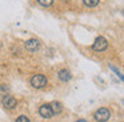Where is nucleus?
<instances>
[{"instance_id": "obj_13", "label": "nucleus", "mask_w": 124, "mask_h": 122, "mask_svg": "<svg viewBox=\"0 0 124 122\" xmlns=\"http://www.w3.org/2000/svg\"><path fill=\"white\" fill-rule=\"evenodd\" d=\"M3 92H8V88H7L6 85H3V86H0V93H3Z\"/></svg>"}, {"instance_id": "obj_4", "label": "nucleus", "mask_w": 124, "mask_h": 122, "mask_svg": "<svg viewBox=\"0 0 124 122\" xmlns=\"http://www.w3.org/2000/svg\"><path fill=\"white\" fill-rule=\"evenodd\" d=\"M1 103H3L4 108H7V109H9V110H12V109L16 108L17 101L15 100L14 95H11L9 93H7V94H4L3 98H1Z\"/></svg>"}, {"instance_id": "obj_11", "label": "nucleus", "mask_w": 124, "mask_h": 122, "mask_svg": "<svg viewBox=\"0 0 124 122\" xmlns=\"http://www.w3.org/2000/svg\"><path fill=\"white\" fill-rule=\"evenodd\" d=\"M15 122H30V119H28L27 115H19Z\"/></svg>"}, {"instance_id": "obj_14", "label": "nucleus", "mask_w": 124, "mask_h": 122, "mask_svg": "<svg viewBox=\"0 0 124 122\" xmlns=\"http://www.w3.org/2000/svg\"><path fill=\"white\" fill-rule=\"evenodd\" d=\"M76 122H88V121H85V119H78Z\"/></svg>"}, {"instance_id": "obj_8", "label": "nucleus", "mask_w": 124, "mask_h": 122, "mask_svg": "<svg viewBox=\"0 0 124 122\" xmlns=\"http://www.w3.org/2000/svg\"><path fill=\"white\" fill-rule=\"evenodd\" d=\"M49 105H51V108H52V111H54V114H60V113L63 111V106H62V103L57 102V101H55V102L49 103Z\"/></svg>"}, {"instance_id": "obj_5", "label": "nucleus", "mask_w": 124, "mask_h": 122, "mask_svg": "<svg viewBox=\"0 0 124 122\" xmlns=\"http://www.w3.org/2000/svg\"><path fill=\"white\" fill-rule=\"evenodd\" d=\"M39 114H40L43 118H51L54 115V111H52V108L49 103H44L39 108Z\"/></svg>"}, {"instance_id": "obj_9", "label": "nucleus", "mask_w": 124, "mask_h": 122, "mask_svg": "<svg viewBox=\"0 0 124 122\" xmlns=\"http://www.w3.org/2000/svg\"><path fill=\"white\" fill-rule=\"evenodd\" d=\"M38 1L39 5H41V7H51L52 4H54V0H36Z\"/></svg>"}, {"instance_id": "obj_6", "label": "nucleus", "mask_w": 124, "mask_h": 122, "mask_svg": "<svg viewBox=\"0 0 124 122\" xmlns=\"http://www.w3.org/2000/svg\"><path fill=\"white\" fill-rule=\"evenodd\" d=\"M24 47L28 52H36V50L40 48V42L36 39H31V40H28V41H25Z\"/></svg>"}, {"instance_id": "obj_10", "label": "nucleus", "mask_w": 124, "mask_h": 122, "mask_svg": "<svg viewBox=\"0 0 124 122\" xmlns=\"http://www.w3.org/2000/svg\"><path fill=\"white\" fill-rule=\"evenodd\" d=\"M84 5H87V7H96L97 4H99V0H83Z\"/></svg>"}, {"instance_id": "obj_3", "label": "nucleus", "mask_w": 124, "mask_h": 122, "mask_svg": "<svg viewBox=\"0 0 124 122\" xmlns=\"http://www.w3.org/2000/svg\"><path fill=\"white\" fill-rule=\"evenodd\" d=\"M108 48V41L105 37L103 36H99L96 40H95L93 45H92V49L95 50V52H103V50H105Z\"/></svg>"}, {"instance_id": "obj_15", "label": "nucleus", "mask_w": 124, "mask_h": 122, "mask_svg": "<svg viewBox=\"0 0 124 122\" xmlns=\"http://www.w3.org/2000/svg\"><path fill=\"white\" fill-rule=\"evenodd\" d=\"M123 15H124V9H123Z\"/></svg>"}, {"instance_id": "obj_12", "label": "nucleus", "mask_w": 124, "mask_h": 122, "mask_svg": "<svg viewBox=\"0 0 124 122\" xmlns=\"http://www.w3.org/2000/svg\"><path fill=\"white\" fill-rule=\"evenodd\" d=\"M109 68H111V69H112V70H113V72H116V74H117V76H119V77H120V78H121V80H123V81H124V76H123V74H121V73H120V72H119V70H117V69H116V68H115V66H112V65H109Z\"/></svg>"}, {"instance_id": "obj_2", "label": "nucleus", "mask_w": 124, "mask_h": 122, "mask_svg": "<svg viewBox=\"0 0 124 122\" xmlns=\"http://www.w3.org/2000/svg\"><path fill=\"white\" fill-rule=\"evenodd\" d=\"M93 117L97 122H107L108 119L111 118V111L108 110L107 108H100L95 111Z\"/></svg>"}, {"instance_id": "obj_7", "label": "nucleus", "mask_w": 124, "mask_h": 122, "mask_svg": "<svg viewBox=\"0 0 124 122\" xmlns=\"http://www.w3.org/2000/svg\"><path fill=\"white\" fill-rule=\"evenodd\" d=\"M57 77H59V80H60V81H63V82H68L71 78H72L71 72L67 70V69H62V70L59 72V74H57Z\"/></svg>"}, {"instance_id": "obj_1", "label": "nucleus", "mask_w": 124, "mask_h": 122, "mask_svg": "<svg viewBox=\"0 0 124 122\" xmlns=\"http://www.w3.org/2000/svg\"><path fill=\"white\" fill-rule=\"evenodd\" d=\"M31 85H32L35 89H41V88H44L47 85V77L44 76V74H35V76L31 77Z\"/></svg>"}]
</instances>
